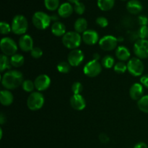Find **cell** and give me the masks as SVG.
<instances>
[{
    "mask_svg": "<svg viewBox=\"0 0 148 148\" xmlns=\"http://www.w3.org/2000/svg\"><path fill=\"white\" fill-rule=\"evenodd\" d=\"M23 82V75L17 70H9L3 75L1 84L6 90H14L21 86Z\"/></svg>",
    "mask_w": 148,
    "mask_h": 148,
    "instance_id": "cell-1",
    "label": "cell"
},
{
    "mask_svg": "<svg viewBox=\"0 0 148 148\" xmlns=\"http://www.w3.org/2000/svg\"><path fill=\"white\" fill-rule=\"evenodd\" d=\"M12 32L15 35L25 34L28 28V23L25 16L17 14L14 16L12 21Z\"/></svg>",
    "mask_w": 148,
    "mask_h": 148,
    "instance_id": "cell-2",
    "label": "cell"
},
{
    "mask_svg": "<svg viewBox=\"0 0 148 148\" xmlns=\"http://www.w3.org/2000/svg\"><path fill=\"white\" fill-rule=\"evenodd\" d=\"M82 40L80 34L76 31L67 32L62 37V43L64 46L72 50L77 49L80 46Z\"/></svg>",
    "mask_w": 148,
    "mask_h": 148,
    "instance_id": "cell-3",
    "label": "cell"
},
{
    "mask_svg": "<svg viewBox=\"0 0 148 148\" xmlns=\"http://www.w3.org/2000/svg\"><path fill=\"white\" fill-rule=\"evenodd\" d=\"M32 22L35 27L38 30H45L51 25V16L43 12H36L32 17Z\"/></svg>",
    "mask_w": 148,
    "mask_h": 148,
    "instance_id": "cell-4",
    "label": "cell"
},
{
    "mask_svg": "<svg viewBox=\"0 0 148 148\" xmlns=\"http://www.w3.org/2000/svg\"><path fill=\"white\" fill-rule=\"evenodd\" d=\"M44 101V97L41 92H33L27 98V106L31 111H38L43 107Z\"/></svg>",
    "mask_w": 148,
    "mask_h": 148,
    "instance_id": "cell-5",
    "label": "cell"
},
{
    "mask_svg": "<svg viewBox=\"0 0 148 148\" xmlns=\"http://www.w3.org/2000/svg\"><path fill=\"white\" fill-rule=\"evenodd\" d=\"M145 66L141 59L137 57L131 58L127 63V70L134 77H140L143 74Z\"/></svg>",
    "mask_w": 148,
    "mask_h": 148,
    "instance_id": "cell-6",
    "label": "cell"
},
{
    "mask_svg": "<svg viewBox=\"0 0 148 148\" xmlns=\"http://www.w3.org/2000/svg\"><path fill=\"white\" fill-rule=\"evenodd\" d=\"M0 49L3 54L7 56H12L17 52V45L12 38L4 37L1 40Z\"/></svg>",
    "mask_w": 148,
    "mask_h": 148,
    "instance_id": "cell-7",
    "label": "cell"
},
{
    "mask_svg": "<svg viewBox=\"0 0 148 148\" xmlns=\"http://www.w3.org/2000/svg\"><path fill=\"white\" fill-rule=\"evenodd\" d=\"M101 71L102 64L94 59L89 61L83 68L84 74L89 77H95L101 74Z\"/></svg>",
    "mask_w": 148,
    "mask_h": 148,
    "instance_id": "cell-8",
    "label": "cell"
},
{
    "mask_svg": "<svg viewBox=\"0 0 148 148\" xmlns=\"http://www.w3.org/2000/svg\"><path fill=\"white\" fill-rule=\"evenodd\" d=\"M134 53L137 58L144 59L148 58V40L138 39L134 44Z\"/></svg>",
    "mask_w": 148,
    "mask_h": 148,
    "instance_id": "cell-9",
    "label": "cell"
},
{
    "mask_svg": "<svg viewBox=\"0 0 148 148\" xmlns=\"http://www.w3.org/2000/svg\"><path fill=\"white\" fill-rule=\"evenodd\" d=\"M118 44V39L113 36H106L99 40V46L102 50L106 51L116 49Z\"/></svg>",
    "mask_w": 148,
    "mask_h": 148,
    "instance_id": "cell-10",
    "label": "cell"
},
{
    "mask_svg": "<svg viewBox=\"0 0 148 148\" xmlns=\"http://www.w3.org/2000/svg\"><path fill=\"white\" fill-rule=\"evenodd\" d=\"M84 53L79 49L72 50L68 54L67 61L71 66H77L83 62Z\"/></svg>",
    "mask_w": 148,
    "mask_h": 148,
    "instance_id": "cell-11",
    "label": "cell"
},
{
    "mask_svg": "<svg viewBox=\"0 0 148 148\" xmlns=\"http://www.w3.org/2000/svg\"><path fill=\"white\" fill-rule=\"evenodd\" d=\"M35 88L39 92L44 91L49 88L51 85V79L48 75H40L34 81Z\"/></svg>",
    "mask_w": 148,
    "mask_h": 148,
    "instance_id": "cell-12",
    "label": "cell"
},
{
    "mask_svg": "<svg viewBox=\"0 0 148 148\" xmlns=\"http://www.w3.org/2000/svg\"><path fill=\"white\" fill-rule=\"evenodd\" d=\"M82 39L84 43L89 46L96 44L99 40L98 33L94 30H87L85 33H82Z\"/></svg>",
    "mask_w": 148,
    "mask_h": 148,
    "instance_id": "cell-13",
    "label": "cell"
},
{
    "mask_svg": "<svg viewBox=\"0 0 148 148\" xmlns=\"http://www.w3.org/2000/svg\"><path fill=\"white\" fill-rule=\"evenodd\" d=\"M19 47L25 52L31 51L33 49V40L29 35H23L20 38L18 41Z\"/></svg>",
    "mask_w": 148,
    "mask_h": 148,
    "instance_id": "cell-14",
    "label": "cell"
},
{
    "mask_svg": "<svg viewBox=\"0 0 148 148\" xmlns=\"http://www.w3.org/2000/svg\"><path fill=\"white\" fill-rule=\"evenodd\" d=\"M70 105L75 110L82 111L86 106V102L80 94L73 95L70 98Z\"/></svg>",
    "mask_w": 148,
    "mask_h": 148,
    "instance_id": "cell-15",
    "label": "cell"
},
{
    "mask_svg": "<svg viewBox=\"0 0 148 148\" xmlns=\"http://www.w3.org/2000/svg\"><path fill=\"white\" fill-rule=\"evenodd\" d=\"M143 85L141 83H134L130 89V95L134 101H139L143 95Z\"/></svg>",
    "mask_w": 148,
    "mask_h": 148,
    "instance_id": "cell-16",
    "label": "cell"
},
{
    "mask_svg": "<svg viewBox=\"0 0 148 148\" xmlns=\"http://www.w3.org/2000/svg\"><path fill=\"white\" fill-rule=\"evenodd\" d=\"M74 12V7L69 2L63 3L58 9V15L62 18L70 17Z\"/></svg>",
    "mask_w": 148,
    "mask_h": 148,
    "instance_id": "cell-17",
    "label": "cell"
},
{
    "mask_svg": "<svg viewBox=\"0 0 148 148\" xmlns=\"http://www.w3.org/2000/svg\"><path fill=\"white\" fill-rule=\"evenodd\" d=\"M127 9L132 14H138L143 11V6L139 0H130L127 4Z\"/></svg>",
    "mask_w": 148,
    "mask_h": 148,
    "instance_id": "cell-18",
    "label": "cell"
},
{
    "mask_svg": "<svg viewBox=\"0 0 148 148\" xmlns=\"http://www.w3.org/2000/svg\"><path fill=\"white\" fill-rule=\"evenodd\" d=\"M115 53L117 59H119L121 62H126L127 60H130V58L131 56L130 50L124 46H118L116 49Z\"/></svg>",
    "mask_w": 148,
    "mask_h": 148,
    "instance_id": "cell-19",
    "label": "cell"
},
{
    "mask_svg": "<svg viewBox=\"0 0 148 148\" xmlns=\"http://www.w3.org/2000/svg\"><path fill=\"white\" fill-rule=\"evenodd\" d=\"M14 97L12 93L9 90H3L0 92V101L2 106H10L13 102Z\"/></svg>",
    "mask_w": 148,
    "mask_h": 148,
    "instance_id": "cell-20",
    "label": "cell"
},
{
    "mask_svg": "<svg viewBox=\"0 0 148 148\" xmlns=\"http://www.w3.org/2000/svg\"><path fill=\"white\" fill-rule=\"evenodd\" d=\"M51 30V33L57 37H61V36L63 37L66 33V27L63 23L59 21L53 23Z\"/></svg>",
    "mask_w": 148,
    "mask_h": 148,
    "instance_id": "cell-21",
    "label": "cell"
},
{
    "mask_svg": "<svg viewBox=\"0 0 148 148\" xmlns=\"http://www.w3.org/2000/svg\"><path fill=\"white\" fill-rule=\"evenodd\" d=\"M74 28L78 33H83L88 30V22L83 17H79L75 21L74 24Z\"/></svg>",
    "mask_w": 148,
    "mask_h": 148,
    "instance_id": "cell-22",
    "label": "cell"
},
{
    "mask_svg": "<svg viewBox=\"0 0 148 148\" xmlns=\"http://www.w3.org/2000/svg\"><path fill=\"white\" fill-rule=\"evenodd\" d=\"M10 64L12 66L16 68L20 67L25 62L24 56L20 53H15L13 56H10Z\"/></svg>",
    "mask_w": 148,
    "mask_h": 148,
    "instance_id": "cell-23",
    "label": "cell"
},
{
    "mask_svg": "<svg viewBox=\"0 0 148 148\" xmlns=\"http://www.w3.org/2000/svg\"><path fill=\"white\" fill-rule=\"evenodd\" d=\"M115 0H98V7L102 11H109L114 7Z\"/></svg>",
    "mask_w": 148,
    "mask_h": 148,
    "instance_id": "cell-24",
    "label": "cell"
},
{
    "mask_svg": "<svg viewBox=\"0 0 148 148\" xmlns=\"http://www.w3.org/2000/svg\"><path fill=\"white\" fill-rule=\"evenodd\" d=\"M11 66L10 59H9L8 56L3 54V53L1 54V56H0V71L1 72H4L6 69H10Z\"/></svg>",
    "mask_w": 148,
    "mask_h": 148,
    "instance_id": "cell-25",
    "label": "cell"
},
{
    "mask_svg": "<svg viewBox=\"0 0 148 148\" xmlns=\"http://www.w3.org/2000/svg\"><path fill=\"white\" fill-rule=\"evenodd\" d=\"M139 109L143 112L148 114V95H144L137 102Z\"/></svg>",
    "mask_w": 148,
    "mask_h": 148,
    "instance_id": "cell-26",
    "label": "cell"
},
{
    "mask_svg": "<svg viewBox=\"0 0 148 148\" xmlns=\"http://www.w3.org/2000/svg\"><path fill=\"white\" fill-rule=\"evenodd\" d=\"M101 64L106 69H110V68L114 67V65H115V59L112 56L107 55L102 59Z\"/></svg>",
    "mask_w": 148,
    "mask_h": 148,
    "instance_id": "cell-27",
    "label": "cell"
},
{
    "mask_svg": "<svg viewBox=\"0 0 148 148\" xmlns=\"http://www.w3.org/2000/svg\"><path fill=\"white\" fill-rule=\"evenodd\" d=\"M44 5L49 11H55L60 7L59 0H44Z\"/></svg>",
    "mask_w": 148,
    "mask_h": 148,
    "instance_id": "cell-28",
    "label": "cell"
},
{
    "mask_svg": "<svg viewBox=\"0 0 148 148\" xmlns=\"http://www.w3.org/2000/svg\"><path fill=\"white\" fill-rule=\"evenodd\" d=\"M22 88H23V90L25 91L26 92H30V93L33 92L36 88L34 82L31 81L30 79H25L23 81V84H22Z\"/></svg>",
    "mask_w": 148,
    "mask_h": 148,
    "instance_id": "cell-29",
    "label": "cell"
},
{
    "mask_svg": "<svg viewBox=\"0 0 148 148\" xmlns=\"http://www.w3.org/2000/svg\"><path fill=\"white\" fill-rule=\"evenodd\" d=\"M114 72L117 74H124L127 70V64H126L124 62H119L115 64L114 66Z\"/></svg>",
    "mask_w": 148,
    "mask_h": 148,
    "instance_id": "cell-30",
    "label": "cell"
},
{
    "mask_svg": "<svg viewBox=\"0 0 148 148\" xmlns=\"http://www.w3.org/2000/svg\"><path fill=\"white\" fill-rule=\"evenodd\" d=\"M71 65L68 62H61L57 65V70L61 73H68L70 71Z\"/></svg>",
    "mask_w": 148,
    "mask_h": 148,
    "instance_id": "cell-31",
    "label": "cell"
},
{
    "mask_svg": "<svg viewBox=\"0 0 148 148\" xmlns=\"http://www.w3.org/2000/svg\"><path fill=\"white\" fill-rule=\"evenodd\" d=\"M137 34H138L140 39H144L147 40L148 38V27L147 26H140L139 30H137Z\"/></svg>",
    "mask_w": 148,
    "mask_h": 148,
    "instance_id": "cell-32",
    "label": "cell"
},
{
    "mask_svg": "<svg viewBox=\"0 0 148 148\" xmlns=\"http://www.w3.org/2000/svg\"><path fill=\"white\" fill-rule=\"evenodd\" d=\"M12 31V27L6 22L0 23V33L1 35H7Z\"/></svg>",
    "mask_w": 148,
    "mask_h": 148,
    "instance_id": "cell-33",
    "label": "cell"
},
{
    "mask_svg": "<svg viewBox=\"0 0 148 148\" xmlns=\"http://www.w3.org/2000/svg\"><path fill=\"white\" fill-rule=\"evenodd\" d=\"M83 90L82 85L79 82H75L72 84V90L74 95H79Z\"/></svg>",
    "mask_w": 148,
    "mask_h": 148,
    "instance_id": "cell-34",
    "label": "cell"
},
{
    "mask_svg": "<svg viewBox=\"0 0 148 148\" xmlns=\"http://www.w3.org/2000/svg\"><path fill=\"white\" fill-rule=\"evenodd\" d=\"M74 11L77 13L79 15H81V14H83L85 11V6L83 3L82 2H78L77 4H75L74 6Z\"/></svg>",
    "mask_w": 148,
    "mask_h": 148,
    "instance_id": "cell-35",
    "label": "cell"
},
{
    "mask_svg": "<svg viewBox=\"0 0 148 148\" xmlns=\"http://www.w3.org/2000/svg\"><path fill=\"white\" fill-rule=\"evenodd\" d=\"M30 55L34 59H39L43 55V51L39 47H34L30 51Z\"/></svg>",
    "mask_w": 148,
    "mask_h": 148,
    "instance_id": "cell-36",
    "label": "cell"
},
{
    "mask_svg": "<svg viewBox=\"0 0 148 148\" xmlns=\"http://www.w3.org/2000/svg\"><path fill=\"white\" fill-rule=\"evenodd\" d=\"M96 24L101 27H106L108 25V21L106 17H98L96 19Z\"/></svg>",
    "mask_w": 148,
    "mask_h": 148,
    "instance_id": "cell-37",
    "label": "cell"
},
{
    "mask_svg": "<svg viewBox=\"0 0 148 148\" xmlns=\"http://www.w3.org/2000/svg\"><path fill=\"white\" fill-rule=\"evenodd\" d=\"M138 23L140 26H147L148 24V18L145 15H140L138 17Z\"/></svg>",
    "mask_w": 148,
    "mask_h": 148,
    "instance_id": "cell-38",
    "label": "cell"
},
{
    "mask_svg": "<svg viewBox=\"0 0 148 148\" xmlns=\"http://www.w3.org/2000/svg\"><path fill=\"white\" fill-rule=\"evenodd\" d=\"M140 82L142 85L145 87V88L148 89V74L147 75H143L141 78H140Z\"/></svg>",
    "mask_w": 148,
    "mask_h": 148,
    "instance_id": "cell-39",
    "label": "cell"
},
{
    "mask_svg": "<svg viewBox=\"0 0 148 148\" xmlns=\"http://www.w3.org/2000/svg\"><path fill=\"white\" fill-rule=\"evenodd\" d=\"M99 140L102 143H107L108 141H109V138H108V137L106 135V134H104V133H102V134H100Z\"/></svg>",
    "mask_w": 148,
    "mask_h": 148,
    "instance_id": "cell-40",
    "label": "cell"
},
{
    "mask_svg": "<svg viewBox=\"0 0 148 148\" xmlns=\"http://www.w3.org/2000/svg\"><path fill=\"white\" fill-rule=\"evenodd\" d=\"M134 148H148L147 145L145 143H139L134 146Z\"/></svg>",
    "mask_w": 148,
    "mask_h": 148,
    "instance_id": "cell-41",
    "label": "cell"
},
{
    "mask_svg": "<svg viewBox=\"0 0 148 148\" xmlns=\"http://www.w3.org/2000/svg\"><path fill=\"white\" fill-rule=\"evenodd\" d=\"M6 122V117L3 114H1L0 115V124H4Z\"/></svg>",
    "mask_w": 148,
    "mask_h": 148,
    "instance_id": "cell-42",
    "label": "cell"
},
{
    "mask_svg": "<svg viewBox=\"0 0 148 148\" xmlns=\"http://www.w3.org/2000/svg\"><path fill=\"white\" fill-rule=\"evenodd\" d=\"M51 20H53V21L58 22L59 17H58L57 14H52V15H51Z\"/></svg>",
    "mask_w": 148,
    "mask_h": 148,
    "instance_id": "cell-43",
    "label": "cell"
},
{
    "mask_svg": "<svg viewBox=\"0 0 148 148\" xmlns=\"http://www.w3.org/2000/svg\"><path fill=\"white\" fill-rule=\"evenodd\" d=\"M92 56H93L94 60L98 61L100 59V55L98 54V53H95L93 55H92Z\"/></svg>",
    "mask_w": 148,
    "mask_h": 148,
    "instance_id": "cell-44",
    "label": "cell"
},
{
    "mask_svg": "<svg viewBox=\"0 0 148 148\" xmlns=\"http://www.w3.org/2000/svg\"><path fill=\"white\" fill-rule=\"evenodd\" d=\"M68 1H69V2L75 4H77V3L79 2V1H80V0H68Z\"/></svg>",
    "mask_w": 148,
    "mask_h": 148,
    "instance_id": "cell-45",
    "label": "cell"
},
{
    "mask_svg": "<svg viewBox=\"0 0 148 148\" xmlns=\"http://www.w3.org/2000/svg\"><path fill=\"white\" fill-rule=\"evenodd\" d=\"M0 134H1V137H1V138H2V129H0Z\"/></svg>",
    "mask_w": 148,
    "mask_h": 148,
    "instance_id": "cell-46",
    "label": "cell"
},
{
    "mask_svg": "<svg viewBox=\"0 0 148 148\" xmlns=\"http://www.w3.org/2000/svg\"><path fill=\"white\" fill-rule=\"evenodd\" d=\"M123 1H126V0H123Z\"/></svg>",
    "mask_w": 148,
    "mask_h": 148,
    "instance_id": "cell-47",
    "label": "cell"
}]
</instances>
